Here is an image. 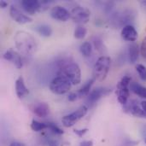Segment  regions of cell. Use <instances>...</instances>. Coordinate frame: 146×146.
I'll return each instance as SVG.
<instances>
[{"mask_svg": "<svg viewBox=\"0 0 146 146\" xmlns=\"http://www.w3.org/2000/svg\"><path fill=\"white\" fill-rule=\"evenodd\" d=\"M57 74L65 77L72 85H78L81 80V71L79 65L71 59L64 58L58 62Z\"/></svg>", "mask_w": 146, "mask_h": 146, "instance_id": "cell-1", "label": "cell"}, {"mask_svg": "<svg viewBox=\"0 0 146 146\" xmlns=\"http://www.w3.org/2000/svg\"><path fill=\"white\" fill-rule=\"evenodd\" d=\"M15 42L16 48L27 56L33 55L37 50L36 40L26 32H18L15 36Z\"/></svg>", "mask_w": 146, "mask_h": 146, "instance_id": "cell-2", "label": "cell"}, {"mask_svg": "<svg viewBox=\"0 0 146 146\" xmlns=\"http://www.w3.org/2000/svg\"><path fill=\"white\" fill-rule=\"evenodd\" d=\"M135 12L133 9H126L123 11H116L111 13L110 15V23L115 27H122V28L126 26L131 25L132 22L135 20Z\"/></svg>", "mask_w": 146, "mask_h": 146, "instance_id": "cell-3", "label": "cell"}, {"mask_svg": "<svg viewBox=\"0 0 146 146\" xmlns=\"http://www.w3.org/2000/svg\"><path fill=\"white\" fill-rule=\"evenodd\" d=\"M110 63H111V60L109 56H100L97 60L94 65V69H93L94 79L99 81H103L104 80H105L110 68Z\"/></svg>", "mask_w": 146, "mask_h": 146, "instance_id": "cell-4", "label": "cell"}, {"mask_svg": "<svg viewBox=\"0 0 146 146\" xmlns=\"http://www.w3.org/2000/svg\"><path fill=\"white\" fill-rule=\"evenodd\" d=\"M71 83L65 77L56 74V76L51 80L50 84V91L57 95H62L69 92L71 88Z\"/></svg>", "mask_w": 146, "mask_h": 146, "instance_id": "cell-5", "label": "cell"}, {"mask_svg": "<svg viewBox=\"0 0 146 146\" xmlns=\"http://www.w3.org/2000/svg\"><path fill=\"white\" fill-rule=\"evenodd\" d=\"M130 84L131 77L129 75H126L121 80L116 86V95L118 101L123 105L127 104L130 95Z\"/></svg>", "mask_w": 146, "mask_h": 146, "instance_id": "cell-6", "label": "cell"}, {"mask_svg": "<svg viewBox=\"0 0 146 146\" xmlns=\"http://www.w3.org/2000/svg\"><path fill=\"white\" fill-rule=\"evenodd\" d=\"M87 111H88V107L87 106H86V105L80 106L74 112L62 117V125L64 127H73L78 121L82 119L87 114Z\"/></svg>", "mask_w": 146, "mask_h": 146, "instance_id": "cell-7", "label": "cell"}, {"mask_svg": "<svg viewBox=\"0 0 146 146\" xmlns=\"http://www.w3.org/2000/svg\"><path fill=\"white\" fill-rule=\"evenodd\" d=\"M111 91H112L111 89L107 88V87H98V88H95L94 90H92L89 93V95L87 96V98H86L87 107H90V108L93 107L99 99H101L104 96L109 95L111 92Z\"/></svg>", "mask_w": 146, "mask_h": 146, "instance_id": "cell-8", "label": "cell"}, {"mask_svg": "<svg viewBox=\"0 0 146 146\" xmlns=\"http://www.w3.org/2000/svg\"><path fill=\"white\" fill-rule=\"evenodd\" d=\"M70 13L71 18L76 23H86L90 20V11L86 8L77 6Z\"/></svg>", "mask_w": 146, "mask_h": 146, "instance_id": "cell-9", "label": "cell"}, {"mask_svg": "<svg viewBox=\"0 0 146 146\" xmlns=\"http://www.w3.org/2000/svg\"><path fill=\"white\" fill-rule=\"evenodd\" d=\"M124 111L136 117L146 118L145 114L141 107V104H139L136 100H132L129 103H127V104L124 105Z\"/></svg>", "mask_w": 146, "mask_h": 146, "instance_id": "cell-10", "label": "cell"}, {"mask_svg": "<svg viewBox=\"0 0 146 146\" xmlns=\"http://www.w3.org/2000/svg\"><path fill=\"white\" fill-rule=\"evenodd\" d=\"M22 9L30 15H34L37 11L42 10L41 1L38 0H23L21 2Z\"/></svg>", "mask_w": 146, "mask_h": 146, "instance_id": "cell-11", "label": "cell"}, {"mask_svg": "<svg viewBox=\"0 0 146 146\" xmlns=\"http://www.w3.org/2000/svg\"><path fill=\"white\" fill-rule=\"evenodd\" d=\"M50 16L61 21H66L71 17V13L62 6H55L50 10Z\"/></svg>", "mask_w": 146, "mask_h": 146, "instance_id": "cell-12", "label": "cell"}, {"mask_svg": "<svg viewBox=\"0 0 146 146\" xmlns=\"http://www.w3.org/2000/svg\"><path fill=\"white\" fill-rule=\"evenodd\" d=\"M3 58L6 61L11 62L17 68H21L23 66V62H22L21 55L17 51L14 50L13 49H9L3 54Z\"/></svg>", "mask_w": 146, "mask_h": 146, "instance_id": "cell-13", "label": "cell"}, {"mask_svg": "<svg viewBox=\"0 0 146 146\" xmlns=\"http://www.w3.org/2000/svg\"><path fill=\"white\" fill-rule=\"evenodd\" d=\"M9 15H10L11 18L19 24H27V23H29L33 21L31 17L21 13L15 6H11V8L9 9Z\"/></svg>", "mask_w": 146, "mask_h": 146, "instance_id": "cell-14", "label": "cell"}, {"mask_svg": "<svg viewBox=\"0 0 146 146\" xmlns=\"http://www.w3.org/2000/svg\"><path fill=\"white\" fill-rule=\"evenodd\" d=\"M121 37L123 39L129 41V42H134L138 38V32L134 28L133 25L126 26L121 30Z\"/></svg>", "mask_w": 146, "mask_h": 146, "instance_id": "cell-15", "label": "cell"}, {"mask_svg": "<svg viewBox=\"0 0 146 146\" xmlns=\"http://www.w3.org/2000/svg\"><path fill=\"white\" fill-rule=\"evenodd\" d=\"M15 92L19 98H23L29 93V91L25 85L24 79L21 76H20L15 81Z\"/></svg>", "mask_w": 146, "mask_h": 146, "instance_id": "cell-16", "label": "cell"}, {"mask_svg": "<svg viewBox=\"0 0 146 146\" xmlns=\"http://www.w3.org/2000/svg\"><path fill=\"white\" fill-rule=\"evenodd\" d=\"M33 113L40 117V118H44L46 117L49 113H50V108H49V105L45 103H39V104H37L34 107H33Z\"/></svg>", "mask_w": 146, "mask_h": 146, "instance_id": "cell-17", "label": "cell"}, {"mask_svg": "<svg viewBox=\"0 0 146 146\" xmlns=\"http://www.w3.org/2000/svg\"><path fill=\"white\" fill-rule=\"evenodd\" d=\"M139 53V45L137 44L133 43L131 45H129L127 50V57L131 63H135L138 61Z\"/></svg>", "mask_w": 146, "mask_h": 146, "instance_id": "cell-18", "label": "cell"}, {"mask_svg": "<svg viewBox=\"0 0 146 146\" xmlns=\"http://www.w3.org/2000/svg\"><path fill=\"white\" fill-rule=\"evenodd\" d=\"M130 90L137 96L146 99V87L139 85L137 82H133L130 84Z\"/></svg>", "mask_w": 146, "mask_h": 146, "instance_id": "cell-19", "label": "cell"}, {"mask_svg": "<svg viewBox=\"0 0 146 146\" xmlns=\"http://www.w3.org/2000/svg\"><path fill=\"white\" fill-rule=\"evenodd\" d=\"M94 81H95V79H94V78H92V79H91V80H89L87 82H86V83L82 86V87L78 91V92H77L78 96H79V97H80V98L88 96V95H89V93L91 92H90V90H91L92 86L93 85Z\"/></svg>", "mask_w": 146, "mask_h": 146, "instance_id": "cell-20", "label": "cell"}, {"mask_svg": "<svg viewBox=\"0 0 146 146\" xmlns=\"http://www.w3.org/2000/svg\"><path fill=\"white\" fill-rule=\"evenodd\" d=\"M35 30L43 37H50L52 34V29L46 24H39L35 27Z\"/></svg>", "mask_w": 146, "mask_h": 146, "instance_id": "cell-21", "label": "cell"}, {"mask_svg": "<svg viewBox=\"0 0 146 146\" xmlns=\"http://www.w3.org/2000/svg\"><path fill=\"white\" fill-rule=\"evenodd\" d=\"M80 50L81 52V54L87 57V56H90L91 54H92V44L90 42H84L80 47Z\"/></svg>", "mask_w": 146, "mask_h": 146, "instance_id": "cell-22", "label": "cell"}, {"mask_svg": "<svg viewBox=\"0 0 146 146\" xmlns=\"http://www.w3.org/2000/svg\"><path fill=\"white\" fill-rule=\"evenodd\" d=\"M31 128L34 132H40V131L47 128V123L39 122L36 120H33L32 124H31Z\"/></svg>", "mask_w": 146, "mask_h": 146, "instance_id": "cell-23", "label": "cell"}, {"mask_svg": "<svg viewBox=\"0 0 146 146\" xmlns=\"http://www.w3.org/2000/svg\"><path fill=\"white\" fill-rule=\"evenodd\" d=\"M87 33V30L86 27H82V26H79L76 27L75 31H74V37L77 39H82L86 37Z\"/></svg>", "mask_w": 146, "mask_h": 146, "instance_id": "cell-24", "label": "cell"}, {"mask_svg": "<svg viewBox=\"0 0 146 146\" xmlns=\"http://www.w3.org/2000/svg\"><path fill=\"white\" fill-rule=\"evenodd\" d=\"M47 128L56 135H62L63 133V131L53 122H47Z\"/></svg>", "mask_w": 146, "mask_h": 146, "instance_id": "cell-25", "label": "cell"}, {"mask_svg": "<svg viewBox=\"0 0 146 146\" xmlns=\"http://www.w3.org/2000/svg\"><path fill=\"white\" fill-rule=\"evenodd\" d=\"M136 70L139 73L140 79L143 81H146V67H145L142 64H138L136 66Z\"/></svg>", "mask_w": 146, "mask_h": 146, "instance_id": "cell-26", "label": "cell"}, {"mask_svg": "<svg viewBox=\"0 0 146 146\" xmlns=\"http://www.w3.org/2000/svg\"><path fill=\"white\" fill-rule=\"evenodd\" d=\"M93 44H94V47L97 50H98L99 52L104 51V44H103V41L100 38L95 37L93 38Z\"/></svg>", "mask_w": 146, "mask_h": 146, "instance_id": "cell-27", "label": "cell"}, {"mask_svg": "<svg viewBox=\"0 0 146 146\" xmlns=\"http://www.w3.org/2000/svg\"><path fill=\"white\" fill-rule=\"evenodd\" d=\"M140 52H141V55L145 58H146V37L142 41V44H141V46H140Z\"/></svg>", "mask_w": 146, "mask_h": 146, "instance_id": "cell-28", "label": "cell"}, {"mask_svg": "<svg viewBox=\"0 0 146 146\" xmlns=\"http://www.w3.org/2000/svg\"><path fill=\"white\" fill-rule=\"evenodd\" d=\"M87 131H88L87 128H84V129H75L74 130V133L77 134L79 137H83L87 133Z\"/></svg>", "mask_w": 146, "mask_h": 146, "instance_id": "cell-29", "label": "cell"}, {"mask_svg": "<svg viewBox=\"0 0 146 146\" xmlns=\"http://www.w3.org/2000/svg\"><path fill=\"white\" fill-rule=\"evenodd\" d=\"M139 142L137 141H133V140H130V139H126L124 141L123 146H136L138 145Z\"/></svg>", "mask_w": 146, "mask_h": 146, "instance_id": "cell-30", "label": "cell"}, {"mask_svg": "<svg viewBox=\"0 0 146 146\" xmlns=\"http://www.w3.org/2000/svg\"><path fill=\"white\" fill-rule=\"evenodd\" d=\"M78 94L77 93H75V92H72V93H69V95H68V99L69 100V101H71V102H73V101H75L77 98H78Z\"/></svg>", "mask_w": 146, "mask_h": 146, "instance_id": "cell-31", "label": "cell"}, {"mask_svg": "<svg viewBox=\"0 0 146 146\" xmlns=\"http://www.w3.org/2000/svg\"><path fill=\"white\" fill-rule=\"evenodd\" d=\"M80 146H93V142L91 140H87V141H83L80 143Z\"/></svg>", "mask_w": 146, "mask_h": 146, "instance_id": "cell-32", "label": "cell"}, {"mask_svg": "<svg viewBox=\"0 0 146 146\" xmlns=\"http://www.w3.org/2000/svg\"><path fill=\"white\" fill-rule=\"evenodd\" d=\"M9 146H25L24 144H22V143H21V142H16V141H15V142H12Z\"/></svg>", "mask_w": 146, "mask_h": 146, "instance_id": "cell-33", "label": "cell"}, {"mask_svg": "<svg viewBox=\"0 0 146 146\" xmlns=\"http://www.w3.org/2000/svg\"><path fill=\"white\" fill-rule=\"evenodd\" d=\"M140 104H141V107H142V109H143V110H144V112H145L146 115V101H143Z\"/></svg>", "mask_w": 146, "mask_h": 146, "instance_id": "cell-34", "label": "cell"}, {"mask_svg": "<svg viewBox=\"0 0 146 146\" xmlns=\"http://www.w3.org/2000/svg\"><path fill=\"white\" fill-rule=\"evenodd\" d=\"M0 6H1V8L4 9V8H6V7L8 6V3L3 0V1H1V2H0Z\"/></svg>", "mask_w": 146, "mask_h": 146, "instance_id": "cell-35", "label": "cell"}, {"mask_svg": "<svg viewBox=\"0 0 146 146\" xmlns=\"http://www.w3.org/2000/svg\"><path fill=\"white\" fill-rule=\"evenodd\" d=\"M140 3H141V5L145 8L146 9V0H143V1H140Z\"/></svg>", "mask_w": 146, "mask_h": 146, "instance_id": "cell-36", "label": "cell"}, {"mask_svg": "<svg viewBox=\"0 0 146 146\" xmlns=\"http://www.w3.org/2000/svg\"><path fill=\"white\" fill-rule=\"evenodd\" d=\"M50 146H57V145H56V144H50Z\"/></svg>", "mask_w": 146, "mask_h": 146, "instance_id": "cell-37", "label": "cell"}, {"mask_svg": "<svg viewBox=\"0 0 146 146\" xmlns=\"http://www.w3.org/2000/svg\"><path fill=\"white\" fill-rule=\"evenodd\" d=\"M145 144H146V139H145Z\"/></svg>", "mask_w": 146, "mask_h": 146, "instance_id": "cell-38", "label": "cell"}]
</instances>
